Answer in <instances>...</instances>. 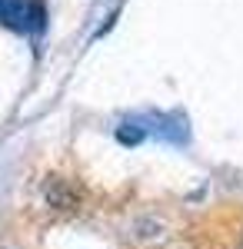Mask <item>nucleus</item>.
I'll return each instance as SVG.
<instances>
[{
	"mask_svg": "<svg viewBox=\"0 0 243 249\" xmlns=\"http://www.w3.org/2000/svg\"><path fill=\"white\" fill-rule=\"evenodd\" d=\"M0 23L10 30H40L43 7L27 0H0Z\"/></svg>",
	"mask_w": 243,
	"mask_h": 249,
	"instance_id": "nucleus-1",
	"label": "nucleus"
}]
</instances>
